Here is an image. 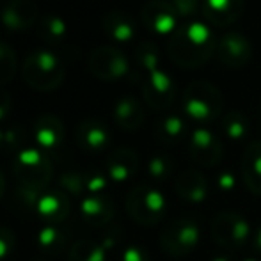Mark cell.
<instances>
[{
  "instance_id": "d6a6232c",
  "label": "cell",
  "mask_w": 261,
  "mask_h": 261,
  "mask_svg": "<svg viewBox=\"0 0 261 261\" xmlns=\"http://www.w3.org/2000/svg\"><path fill=\"white\" fill-rule=\"evenodd\" d=\"M174 171V164H172L171 156L167 155H155L149 158L148 162V174L149 178L156 179V181H165L172 176Z\"/></svg>"
},
{
  "instance_id": "30bf717a",
  "label": "cell",
  "mask_w": 261,
  "mask_h": 261,
  "mask_svg": "<svg viewBox=\"0 0 261 261\" xmlns=\"http://www.w3.org/2000/svg\"><path fill=\"white\" fill-rule=\"evenodd\" d=\"M189 153L196 164L215 167L224 156V146L220 139L206 128H196L189 137Z\"/></svg>"
},
{
  "instance_id": "9c48e42d",
  "label": "cell",
  "mask_w": 261,
  "mask_h": 261,
  "mask_svg": "<svg viewBox=\"0 0 261 261\" xmlns=\"http://www.w3.org/2000/svg\"><path fill=\"white\" fill-rule=\"evenodd\" d=\"M215 57L222 66L238 69L252 59V45L247 36L240 32H227L217 41Z\"/></svg>"
},
{
  "instance_id": "ba28073f",
  "label": "cell",
  "mask_w": 261,
  "mask_h": 261,
  "mask_svg": "<svg viewBox=\"0 0 261 261\" xmlns=\"http://www.w3.org/2000/svg\"><path fill=\"white\" fill-rule=\"evenodd\" d=\"M89 69L96 79L103 82H114L128 75L130 62L121 50L112 46H100L89 55Z\"/></svg>"
},
{
  "instance_id": "d590c367",
  "label": "cell",
  "mask_w": 261,
  "mask_h": 261,
  "mask_svg": "<svg viewBox=\"0 0 261 261\" xmlns=\"http://www.w3.org/2000/svg\"><path fill=\"white\" fill-rule=\"evenodd\" d=\"M107 183H109V176H105L100 171H91L86 172V189L89 196H98V194H103L107 189Z\"/></svg>"
},
{
  "instance_id": "ee69618b",
  "label": "cell",
  "mask_w": 261,
  "mask_h": 261,
  "mask_svg": "<svg viewBox=\"0 0 261 261\" xmlns=\"http://www.w3.org/2000/svg\"><path fill=\"white\" fill-rule=\"evenodd\" d=\"M213 261H229V258H226V256H219V258H213Z\"/></svg>"
},
{
  "instance_id": "8fae6325",
  "label": "cell",
  "mask_w": 261,
  "mask_h": 261,
  "mask_svg": "<svg viewBox=\"0 0 261 261\" xmlns=\"http://www.w3.org/2000/svg\"><path fill=\"white\" fill-rule=\"evenodd\" d=\"M142 98L151 109L165 110L176 98V84L171 75L158 69L142 82Z\"/></svg>"
},
{
  "instance_id": "f1b7e54d",
  "label": "cell",
  "mask_w": 261,
  "mask_h": 261,
  "mask_svg": "<svg viewBox=\"0 0 261 261\" xmlns=\"http://www.w3.org/2000/svg\"><path fill=\"white\" fill-rule=\"evenodd\" d=\"M135 62L142 71L151 73L158 71V64H160V52H158V46L153 41H142L135 48Z\"/></svg>"
},
{
  "instance_id": "484cf974",
  "label": "cell",
  "mask_w": 261,
  "mask_h": 261,
  "mask_svg": "<svg viewBox=\"0 0 261 261\" xmlns=\"http://www.w3.org/2000/svg\"><path fill=\"white\" fill-rule=\"evenodd\" d=\"M66 23L61 16L57 14H45V16L39 20V25H38V34L39 38L43 39L45 43L48 45H57L61 43L62 39L66 38Z\"/></svg>"
},
{
  "instance_id": "f546056e",
  "label": "cell",
  "mask_w": 261,
  "mask_h": 261,
  "mask_svg": "<svg viewBox=\"0 0 261 261\" xmlns=\"http://www.w3.org/2000/svg\"><path fill=\"white\" fill-rule=\"evenodd\" d=\"M59 189L71 197H82L87 192L86 189V172L82 171H66L59 176Z\"/></svg>"
},
{
  "instance_id": "7dc6e473",
  "label": "cell",
  "mask_w": 261,
  "mask_h": 261,
  "mask_svg": "<svg viewBox=\"0 0 261 261\" xmlns=\"http://www.w3.org/2000/svg\"><path fill=\"white\" fill-rule=\"evenodd\" d=\"M259 114H261V109H259Z\"/></svg>"
},
{
  "instance_id": "f35d334b",
  "label": "cell",
  "mask_w": 261,
  "mask_h": 261,
  "mask_svg": "<svg viewBox=\"0 0 261 261\" xmlns=\"http://www.w3.org/2000/svg\"><path fill=\"white\" fill-rule=\"evenodd\" d=\"M11 109H13V100H11L9 93L0 89V121H4L7 116H9Z\"/></svg>"
},
{
  "instance_id": "ffe728a7",
  "label": "cell",
  "mask_w": 261,
  "mask_h": 261,
  "mask_svg": "<svg viewBox=\"0 0 261 261\" xmlns=\"http://www.w3.org/2000/svg\"><path fill=\"white\" fill-rule=\"evenodd\" d=\"M174 187L178 196L190 204H199L206 199L208 183L206 178L199 171H192V169L190 171H183L176 178Z\"/></svg>"
},
{
  "instance_id": "44dd1931",
  "label": "cell",
  "mask_w": 261,
  "mask_h": 261,
  "mask_svg": "<svg viewBox=\"0 0 261 261\" xmlns=\"http://www.w3.org/2000/svg\"><path fill=\"white\" fill-rule=\"evenodd\" d=\"M144 119V107L134 96H123L114 107V121H116L117 126L126 132H134L141 128Z\"/></svg>"
},
{
  "instance_id": "7c38bea8",
  "label": "cell",
  "mask_w": 261,
  "mask_h": 261,
  "mask_svg": "<svg viewBox=\"0 0 261 261\" xmlns=\"http://www.w3.org/2000/svg\"><path fill=\"white\" fill-rule=\"evenodd\" d=\"M141 20L155 34H172L178 29V14L169 0H149L142 7Z\"/></svg>"
},
{
  "instance_id": "b9f144b4",
  "label": "cell",
  "mask_w": 261,
  "mask_h": 261,
  "mask_svg": "<svg viewBox=\"0 0 261 261\" xmlns=\"http://www.w3.org/2000/svg\"><path fill=\"white\" fill-rule=\"evenodd\" d=\"M4 192H6V178H4L2 171H0V199L4 197Z\"/></svg>"
},
{
  "instance_id": "6da1fadb",
  "label": "cell",
  "mask_w": 261,
  "mask_h": 261,
  "mask_svg": "<svg viewBox=\"0 0 261 261\" xmlns=\"http://www.w3.org/2000/svg\"><path fill=\"white\" fill-rule=\"evenodd\" d=\"M217 41L213 31L199 21L178 25L167 41V54L174 64L185 69H196L215 55Z\"/></svg>"
},
{
  "instance_id": "2e32d148",
  "label": "cell",
  "mask_w": 261,
  "mask_h": 261,
  "mask_svg": "<svg viewBox=\"0 0 261 261\" xmlns=\"http://www.w3.org/2000/svg\"><path fill=\"white\" fill-rule=\"evenodd\" d=\"M245 7V0H203V16L213 27L237 23Z\"/></svg>"
},
{
  "instance_id": "e575fe53",
  "label": "cell",
  "mask_w": 261,
  "mask_h": 261,
  "mask_svg": "<svg viewBox=\"0 0 261 261\" xmlns=\"http://www.w3.org/2000/svg\"><path fill=\"white\" fill-rule=\"evenodd\" d=\"M171 6L174 7L178 18H194L197 13L203 11V0H169Z\"/></svg>"
},
{
  "instance_id": "e0dca14e",
  "label": "cell",
  "mask_w": 261,
  "mask_h": 261,
  "mask_svg": "<svg viewBox=\"0 0 261 261\" xmlns=\"http://www.w3.org/2000/svg\"><path fill=\"white\" fill-rule=\"evenodd\" d=\"M76 144L87 153H100L109 148L112 135L110 130L101 121L96 119H86L76 126L75 132Z\"/></svg>"
},
{
  "instance_id": "5bb4252c",
  "label": "cell",
  "mask_w": 261,
  "mask_h": 261,
  "mask_svg": "<svg viewBox=\"0 0 261 261\" xmlns=\"http://www.w3.org/2000/svg\"><path fill=\"white\" fill-rule=\"evenodd\" d=\"M39 9L34 0H9L0 13L2 25L7 31L20 32L31 29L38 20Z\"/></svg>"
},
{
  "instance_id": "4fadbf2b",
  "label": "cell",
  "mask_w": 261,
  "mask_h": 261,
  "mask_svg": "<svg viewBox=\"0 0 261 261\" xmlns=\"http://www.w3.org/2000/svg\"><path fill=\"white\" fill-rule=\"evenodd\" d=\"M64 123L55 114H43L34 121V139L46 155L57 153L64 144Z\"/></svg>"
},
{
  "instance_id": "60d3db41",
  "label": "cell",
  "mask_w": 261,
  "mask_h": 261,
  "mask_svg": "<svg viewBox=\"0 0 261 261\" xmlns=\"http://www.w3.org/2000/svg\"><path fill=\"white\" fill-rule=\"evenodd\" d=\"M254 249L261 254V226L258 227V231L254 234Z\"/></svg>"
},
{
  "instance_id": "4316f807",
  "label": "cell",
  "mask_w": 261,
  "mask_h": 261,
  "mask_svg": "<svg viewBox=\"0 0 261 261\" xmlns=\"http://www.w3.org/2000/svg\"><path fill=\"white\" fill-rule=\"evenodd\" d=\"M68 261H107V251L94 240H79L69 247Z\"/></svg>"
},
{
  "instance_id": "8992f818",
  "label": "cell",
  "mask_w": 261,
  "mask_h": 261,
  "mask_svg": "<svg viewBox=\"0 0 261 261\" xmlns=\"http://www.w3.org/2000/svg\"><path fill=\"white\" fill-rule=\"evenodd\" d=\"M199 226L192 219H178L160 234V249L171 258H185L199 244Z\"/></svg>"
},
{
  "instance_id": "ab89813d",
  "label": "cell",
  "mask_w": 261,
  "mask_h": 261,
  "mask_svg": "<svg viewBox=\"0 0 261 261\" xmlns=\"http://www.w3.org/2000/svg\"><path fill=\"white\" fill-rule=\"evenodd\" d=\"M217 183H219V187L222 190H231L234 185V179L229 172H222V174L219 176V179H217Z\"/></svg>"
},
{
  "instance_id": "7a4b0ae2",
  "label": "cell",
  "mask_w": 261,
  "mask_h": 261,
  "mask_svg": "<svg viewBox=\"0 0 261 261\" xmlns=\"http://www.w3.org/2000/svg\"><path fill=\"white\" fill-rule=\"evenodd\" d=\"M21 75L29 87L39 93L55 91L66 76V68L57 55L48 50H34L25 57Z\"/></svg>"
},
{
  "instance_id": "bcb514c9",
  "label": "cell",
  "mask_w": 261,
  "mask_h": 261,
  "mask_svg": "<svg viewBox=\"0 0 261 261\" xmlns=\"http://www.w3.org/2000/svg\"><path fill=\"white\" fill-rule=\"evenodd\" d=\"M34 261H46V259H34Z\"/></svg>"
},
{
  "instance_id": "7bdbcfd3",
  "label": "cell",
  "mask_w": 261,
  "mask_h": 261,
  "mask_svg": "<svg viewBox=\"0 0 261 261\" xmlns=\"http://www.w3.org/2000/svg\"><path fill=\"white\" fill-rule=\"evenodd\" d=\"M0 149H4V132L0 130Z\"/></svg>"
},
{
  "instance_id": "cb8c5ba5",
  "label": "cell",
  "mask_w": 261,
  "mask_h": 261,
  "mask_svg": "<svg viewBox=\"0 0 261 261\" xmlns=\"http://www.w3.org/2000/svg\"><path fill=\"white\" fill-rule=\"evenodd\" d=\"M103 29L105 34L112 38L114 41L128 43L135 38L137 34V27L132 16H128L123 11H112L103 18Z\"/></svg>"
},
{
  "instance_id": "52a82bcc",
  "label": "cell",
  "mask_w": 261,
  "mask_h": 261,
  "mask_svg": "<svg viewBox=\"0 0 261 261\" xmlns=\"http://www.w3.org/2000/svg\"><path fill=\"white\" fill-rule=\"evenodd\" d=\"M249 222L237 212H220L212 220V238L224 249L238 251L249 240Z\"/></svg>"
},
{
  "instance_id": "5b68a950",
  "label": "cell",
  "mask_w": 261,
  "mask_h": 261,
  "mask_svg": "<svg viewBox=\"0 0 261 261\" xmlns=\"http://www.w3.org/2000/svg\"><path fill=\"white\" fill-rule=\"evenodd\" d=\"M167 203L162 192L153 187H135L126 196V213L141 226H155L165 217Z\"/></svg>"
},
{
  "instance_id": "f6af8a7d",
  "label": "cell",
  "mask_w": 261,
  "mask_h": 261,
  "mask_svg": "<svg viewBox=\"0 0 261 261\" xmlns=\"http://www.w3.org/2000/svg\"><path fill=\"white\" fill-rule=\"evenodd\" d=\"M245 261H259V259H254V258H249V259H245Z\"/></svg>"
},
{
  "instance_id": "836d02e7",
  "label": "cell",
  "mask_w": 261,
  "mask_h": 261,
  "mask_svg": "<svg viewBox=\"0 0 261 261\" xmlns=\"http://www.w3.org/2000/svg\"><path fill=\"white\" fill-rule=\"evenodd\" d=\"M41 196V190L16 185V189H14V206L21 210V212H36V206H38V201Z\"/></svg>"
},
{
  "instance_id": "7402d4cb",
  "label": "cell",
  "mask_w": 261,
  "mask_h": 261,
  "mask_svg": "<svg viewBox=\"0 0 261 261\" xmlns=\"http://www.w3.org/2000/svg\"><path fill=\"white\" fill-rule=\"evenodd\" d=\"M242 178L249 192L261 196V141L247 146L242 160Z\"/></svg>"
},
{
  "instance_id": "d4e9b609",
  "label": "cell",
  "mask_w": 261,
  "mask_h": 261,
  "mask_svg": "<svg viewBox=\"0 0 261 261\" xmlns=\"http://www.w3.org/2000/svg\"><path fill=\"white\" fill-rule=\"evenodd\" d=\"M155 134L160 142L167 146H174L179 144L189 135V126H187V121L183 117L176 116V114H169L156 123Z\"/></svg>"
},
{
  "instance_id": "1f68e13d",
  "label": "cell",
  "mask_w": 261,
  "mask_h": 261,
  "mask_svg": "<svg viewBox=\"0 0 261 261\" xmlns=\"http://www.w3.org/2000/svg\"><path fill=\"white\" fill-rule=\"evenodd\" d=\"M29 148V137L27 132L21 126H11L4 132V149L11 155L16 156L23 149Z\"/></svg>"
},
{
  "instance_id": "9a60e30c",
  "label": "cell",
  "mask_w": 261,
  "mask_h": 261,
  "mask_svg": "<svg viewBox=\"0 0 261 261\" xmlns=\"http://www.w3.org/2000/svg\"><path fill=\"white\" fill-rule=\"evenodd\" d=\"M69 212H71L69 197L61 189H46L36 206V213L46 224L64 222L69 217Z\"/></svg>"
},
{
  "instance_id": "74e56055",
  "label": "cell",
  "mask_w": 261,
  "mask_h": 261,
  "mask_svg": "<svg viewBox=\"0 0 261 261\" xmlns=\"http://www.w3.org/2000/svg\"><path fill=\"white\" fill-rule=\"evenodd\" d=\"M123 261H149V254L141 245H130L123 251Z\"/></svg>"
},
{
  "instance_id": "3957f363",
  "label": "cell",
  "mask_w": 261,
  "mask_h": 261,
  "mask_svg": "<svg viewBox=\"0 0 261 261\" xmlns=\"http://www.w3.org/2000/svg\"><path fill=\"white\" fill-rule=\"evenodd\" d=\"M224 96L219 87L206 80H194L183 93V110L194 123H213L222 114Z\"/></svg>"
},
{
  "instance_id": "ac0fdd59",
  "label": "cell",
  "mask_w": 261,
  "mask_h": 261,
  "mask_svg": "<svg viewBox=\"0 0 261 261\" xmlns=\"http://www.w3.org/2000/svg\"><path fill=\"white\" fill-rule=\"evenodd\" d=\"M80 213L82 219L93 227H103L114 219L116 206L114 201L105 194L98 196H86L80 203Z\"/></svg>"
},
{
  "instance_id": "8d00e7d4",
  "label": "cell",
  "mask_w": 261,
  "mask_h": 261,
  "mask_svg": "<svg viewBox=\"0 0 261 261\" xmlns=\"http://www.w3.org/2000/svg\"><path fill=\"white\" fill-rule=\"evenodd\" d=\"M14 245H16V237L6 226H0V261H6L13 254Z\"/></svg>"
},
{
  "instance_id": "83f0119b",
  "label": "cell",
  "mask_w": 261,
  "mask_h": 261,
  "mask_svg": "<svg viewBox=\"0 0 261 261\" xmlns=\"http://www.w3.org/2000/svg\"><path fill=\"white\" fill-rule=\"evenodd\" d=\"M222 132L231 141H244L249 135V117L240 110H231L220 121Z\"/></svg>"
},
{
  "instance_id": "277c9868",
  "label": "cell",
  "mask_w": 261,
  "mask_h": 261,
  "mask_svg": "<svg viewBox=\"0 0 261 261\" xmlns=\"http://www.w3.org/2000/svg\"><path fill=\"white\" fill-rule=\"evenodd\" d=\"M13 174L16 185L36 189L45 192L54 174V165L50 155L39 148H27L18 153L13 160Z\"/></svg>"
},
{
  "instance_id": "603a6c76",
  "label": "cell",
  "mask_w": 261,
  "mask_h": 261,
  "mask_svg": "<svg viewBox=\"0 0 261 261\" xmlns=\"http://www.w3.org/2000/svg\"><path fill=\"white\" fill-rule=\"evenodd\" d=\"M71 233L59 224H46L38 233V247L45 256H59L64 252L69 245Z\"/></svg>"
},
{
  "instance_id": "4dcf8cb0",
  "label": "cell",
  "mask_w": 261,
  "mask_h": 261,
  "mask_svg": "<svg viewBox=\"0 0 261 261\" xmlns=\"http://www.w3.org/2000/svg\"><path fill=\"white\" fill-rule=\"evenodd\" d=\"M16 54L7 43L0 41V86L11 82L16 75Z\"/></svg>"
},
{
  "instance_id": "d6986e66",
  "label": "cell",
  "mask_w": 261,
  "mask_h": 261,
  "mask_svg": "<svg viewBox=\"0 0 261 261\" xmlns=\"http://www.w3.org/2000/svg\"><path fill=\"white\" fill-rule=\"evenodd\" d=\"M139 156L128 148H117L107 158V176L116 183H123L137 174Z\"/></svg>"
}]
</instances>
